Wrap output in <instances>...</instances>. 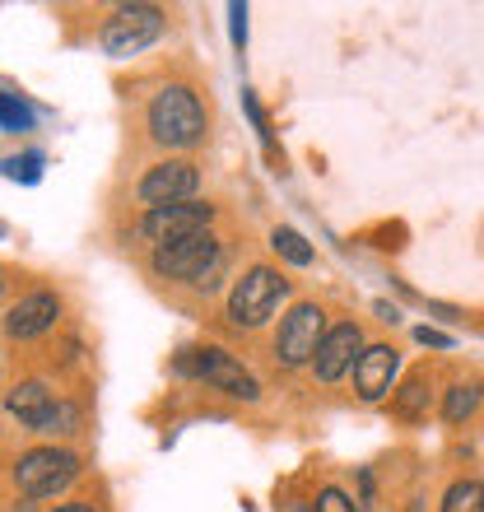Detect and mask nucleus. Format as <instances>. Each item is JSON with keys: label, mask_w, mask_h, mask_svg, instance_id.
Here are the masks:
<instances>
[{"label": "nucleus", "mask_w": 484, "mask_h": 512, "mask_svg": "<svg viewBox=\"0 0 484 512\" xmlns=\"http://www.w3.org/2000/svg\"><path fill=\"white\" fill-rule=\"evenodd\" d=\"M149 135L168 149H191L205 140V108L196 89L187 84H168L149 103Z\"/></svg>", "instance_id": "nucleus-1"}, {"label": "nucleus", "mask_w": 484, "mask_h": 512, "mask_svg": "<svg viewBox=\"0 0 484 512\" xmlns=\"http://www.w3.org/2000/svg\"><path fill=\"white\" fill-rule=\"evenodd\" d=\"M219 270H224V247H219L215 233H196V238H182V243L154 247V275L159 280H187L210 289Z\"/></svg>", "instance_id": "nucleus-2"}, {"label": "nucleus", "mask_w": 484, "mask_h": 512, "mask_svg": "<svg viewBox=\"0 0 484 512\" xmlns=\"http://www.w3.org/2000/svg\"><path fill=\"white\" fill-rule=\"evenodd\" d=\"M75 475H80V457L75 452H66V447H33L14 466V485H19L24 499H52Z\"/></svg>", "instance_id": "nucleus-3"}, {"label": "nucleus", "mask_w": 484, "mask_h": 512, "mask_svg": "<svg viewBox=\"0 0 484 512\" xmlns=\"http://www.w3.org/2000/svg\"><path fill=\"white\" fill-rule=\"evenodd\" d=\"M284 294H289V280H284L280 270L252 266L238 284H233V294H229V322L242 326V331H252V326H261L270 312L280 308Z\"/></svg>", "instance_id": "nucleus-4"}, {"label": "nucleus", "mask_w": 484, "mask_h": 512, "mask_svg": "<svg viewBox=\"0 0 484 512\" xmlns=\"http://www.w3.org/2000/svg\"><path fill=\"white\" fill-rule=\"evenodd\" d=\"M177 373L210 382V387H219L224 396H238V401H256V396H261V387H256L252 373H247L233 354L215 350V345H205V350H187L182 359H177Z\"/></svg>", "instance_id": "nucleus-5"}, {"label": "nucleus", "mask_w": 484, "mask_h": 512, "mask_svg": "<svg viewBox=\"0 0 484 512\" xmlns=\"http://www.w3.org/2000/svg\"><path fill=\"white\" fill-rule=\"evenodd\" d=\"M322 340H326V312L317 308V303H298V308L284 317V326H280L275 359H280L284 368H303V364L317 359Z\"/></svg>", "instance_id": "nucleus-6"}, {"label": "nucleus", "mask_w": 484, "mask_h": 512, "mask_svg": "<svg viewBox=\"0 0 484 512\" xmlns=\"http://www.w3.org/2000/svg\"><path fill=\"white\" fill-rule=\"evenodd\" d=\"M210 219H215V205H205V201L159 205V210H145L140 233L154 247H168V243H182V238H196V233H210Z\"/></svg>", "instance_id": "nucleus-7"}, {"label": "nucleus", "mask_w": 484, "mask_h": 512, "mask_svg": "<svg viewBox=\"0 0 484 512\" xmlns=\"http://www.w3.org/2000/svg\"><path fill=\"white\" fill-rule=\"evenodd\" d=\"M159 33H163V14L154 5H121L108 19V28H103V52L121 61V56L145 52Z\"/></svg>", "instance_id": "nucleus-8"}, {"label": "nucleus", "mask_w": 484, "mask_h": 512, "mask_svg": "<svg viewBox=\"0 0 484 512\" xmlns=\"http://www.w3.org/2000/svg\"><path fill=\"white\" fill-rule=\"evenodd\" d=\"M201 191V168L187 159H168V163H154L145 177H140V187L135 196L149 205V210H159V205H182L191 201Z\"/></svg>", "instance_id": "nucleus-9"}, {"label": "nucleus", "mask_w": 484, "mask_h": 512, "mask_svg": "<svg viewBox=\"0 0 484 512\" xmlns=\"http://www.w3.org/2000/svg\"><path fill=\"white\" fill-rule=\"evenodd\" d=\"M354 354H363V331L354 322H340L326 331L322 350H317V359H312V373L322 382H340L345 373H350Z\"/></svg>", "instance_id": "nucleus-10"}, {"label": "nucleus", "mask_w": 484, "mask_h": 512, "mask_svg": "<svg viewBox=\"0 0 484 512\" xmlns=\"http://www.w3.org/2000/svg\"><path fill=\"white\" fill-rule=\"evenodd\" d=\"M56 317H61V298L52 294V289H38V294L19 298L10 308V317H5V336L10 340H33L42 336V331H52Z\"/></svg>", "instance_id": "nucleus-11"}, {"label": "nucleus", "mask_w": 484, "mask_h": 512, "mask_svg": "<svg viewBox=\"0 0 484 512\" xmlns=\"http://www.w3.org/2000/svg\"><path fill=\"white\" fill-rule=\"evenodd\" d=\"M396 368H401V354L391 350V345H368V350L354 359V391H359V401H382L391 391V378H396Z\"/></svg>", "instance_id": "nucleus-12"}, {"label": "nucleus", "mask_w": 484, "mask_h": 512, "mask_svg": "<svg viewBox=\"0 0 484 512\" xmlns=\"http://www.w3.org/2000/svg\"><path fill=\"white\" fill-rule=\"evenodd\" d=\"M56 396L42 382H19V387L5 396V410H10L19 424H28L33 433H47V424H52V415H56Z\"/></svg>", "instance_id": "nucleus-13"}, {"label": "nucleus", "mask_w": 484, "mask_h": 512, "mask_svg": "<svg viewBox=\"0 0 484 512\" xmlns=\"http://www.w3.org/2000/svg\"><path fill=\"white\" fill-rule=\"evenodd\" d=\"M396 415L401 419H424L429 415V368L410 373V382L396 391Z\"/></svg>", "instance_id": "nucleus-14"}, {"label": "nucleus", "mask_w": 484, "mask_h": 512, "mask_svg": "<svg viewBox=\"0 0 484 512\" xmlns=\"http://www.w3.org/2000/svg\"><path fill=\"white\" fill-rule=\"evenodd\" d=\"M475 405H480V382H457L443 401V419L447 424H466L475 415Z\"/></svg>", "instance_id": "nucleus-15"}, {"label": "nucleus", "mask_w": 484, "mask_h": 512, "mask_svg": "<svg viewBox=\"0 0 484 512\" xmlns=\"http://www.w3.org/2000/svg\"><path fill=\"white\" fill-rule=\"evenodd\" d=\"M270 247L289 261V266H312V247H308V238L298 229H289V224H280V229L270 233Z\"/></svg>", "instance_id": "nucleus-16"}, {"label": "nucleus", "mask_w": 484, "mask_h": 512, "mask_svg": "<svg viewBox=\"0 0 484 512\" xmlns=\"http://www.w3.org/2000/svg\"><path fill=\"white\" fill-rule=\"evenodd\" d=\"M443 512H484V485L480 480H457L443 494Z\"/></svg>", "instance_id": "nucleus-17"}, {"label": "nucleus", "mask_w": 484, "mask_h": 512, "mask_svg": "<svg viewBox=\"0 0 484 512\" xmlns=\"http://www.w3.org/2000/svg\"><path fill=\"white\" fill-rule=\"evenodd\" d=\"M0 126H10V131H28L33 126V112L24 103H14V98L0 94Z\"/></svg>", "instance_id": "nucleus-18"}, {"label": "nucleus", "mask_w": 484, "mask_h": 512, "mask_svg": "<svg viewBox=\"0 0 484 512\" xmlns=\"http://www.w3.org/2000/svg\"><path fill=\"white\" fill-rule=\"evenodd\" d=\"M10 177H24V182H38V168H42V154H24V159H5L0 163Z\"/></svg>", "instance_id": "nucleus-19"}, {"label": "nucleus", "mask_w": 484, "mask_h": 512, "mask_svg": "<svg viewBox=\"0 0 484 512\" xmlns=\"http://www.w3.org/2000/svg\"><path fill=\"white\" fill-rule=\"evenodd\" d=\"M317 512H359V508H354V499H345L340 489H322V494H317Z\"/></svg>", "instance_id": "nucleus-20"}, {"label": "nucleus", "mask_w": 484, "mask_h": 512, "mask_svg": "<svg viewBox=\"0 0 484 512\" xmlns=\"http://www.w3.org/2000/svg\"><path fill=\"white\" fill-rule=\"evenodd\" d=\"M229 19H233V42H247V5H229Z\"/></svg>", "instance_id": "nucleus-21"}, {"label": "nucleus", "mask_w": 484, "mask_h": 512, "mask_svg": "<svg viewBox=\"0 0 484 512\" xmlns=\"http://www.w3.org/2000/svg\"><path fill=\"white\" fill-rule=\"evenodd\" d=\"M415 340H419V345H433V350H447V345H452V336H443V331H433V326H419Z\"/></svg>", "instance_id": "nucleus-22"}, {"label": "nucleus", "mask_w": 484, "mask_h": 512, "mask_svg": "<svg viewBox=\"0 0 484 512\" xmlns=\"http://www.w3.org/2000/svg\"><path fill=\"white\" fill-rule=\"evenodd\" d=\"M52 512H94V508H84V503H61V508H52Z\"/></svg>", "instance_id": "nucleus-23"}, {"label": "nucleus", "mask_w": 484, "mask_h": 512, "mask_svg": "<svg viewBox=\"0 0 484 512\" xmlns=\"http://www.w3.org/2000/svg\"><path fill=\"white\" fill-rule=\"evenodd\" d=\"M0 294H5V275H0Z\"/></svg>", "instance_id": "nucleus-24"}]
</instances>
